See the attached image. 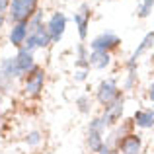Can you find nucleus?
Masks as SVG:
<instances>
[{"label":"nucleus","instance_id":"f257e3e1","mask_svg":"<svg viewBox=\"0 0 154 154\" xmlns=\"http://www.w3.org/2000/svg\"><path fill=\"white\" fill-rule=\"evenodd\" d=\"M35 6H37V0H12L10 20L14 23L27 22V20L35 14Z\"/></svg>","mask_w":154,"mask_h":154},{"label":"nucleus","instance_id":"f03ea898","mask_svg":"<svg viewBox=\"0 0 154 154\" xmlns=\"http://www.w3.org/2000/svg\"><path fill=\"white\" fill-rule=\"evenodd\" d=\"M119 43H121L119 35H115L113 31H103V33H100L98 37H94V39H92L90 47H92V51L109 53V51L117 49V47H119Z\"/></svg>","mask_w":154,"mask_h":154},{"label":"nucleus","instance_id":"7ed1b4c3","mask_svg":"<svg viewBox=\"0 0 154 154\" xmlns=\"http://www.w3.org/2000/svg\"><path fill=\"white\" fill-rule=\"evenodd\" d=\"M51 37H49V31H47V26H41L39 29H35L33 33L27 35L26 43H23V49L33 53L35 49H43V47H49L51 45Z\"/></svg>","mask_w":154,"mask_h":154},{"label":"nucleus","instance_id":"20e7f679","mask_svg":"<svg viewBox=\"0 0 154 154\" xmlns=\"http://www.w3.org/2000/svg\"><path fill=\"white\" fill-rule=\"evenodd\" d=\"M96 98H98V102L103 107L109 105L111 102H115L119 98V88H117L115 80H103V82H100L98 90H96Z\"/></svg>","mask_w":154,"mask_h":154},{"label":"nucleus","instance_id":"39448f33","mask_svg":"<svg viewBox=\"0 0 154 154\" xmlns=\"http://www.w3.org/2000/svg\"><path fill=\"white\" fill-rule=\"evenodd\" d=\"M64 27H66V16L63 12H55L47 22V31L53 43H59L64 35Z\"/></svg>","mask_w":154,"mask_h":154},{"label":"nucleus","instance_id":"423d86ee","mask_svg":"<svg viewBox=\"0 0 154 154\" xmlns=\"http://www.w3.org/2000/svg\"><path fill=\"white\" fill-rule=\"evenodd\" d=\"M43 84H45V72H43V68L35 66L33 70L27 74L26 84H23V90H26L27 96H37L39 92L43 90Z\"/></svg>","mask_w":154,"mask_h":154},{"label":"nucleus","instance_id":"0eeeda50","mask_svg":"<svg viewBox=\"0 0 154 154\" xmlns=\"http://www.w3.org/2000/svg\"><path fill=\"white\" fill-rule=\"evenodd\" d=\"M117 150L121 154H140L143 152V139H140L139 135H135V133H129L119 143Z\"/></svg>","mask_w":154,"mask_h":154},{"label":"nucleus","instance_id":"6e6552de","mask_svg":"<svg viewBox=\"0 0 154 154\" xmlns=\"http://www.w3.org/2000/svg\"><path fill=\"white\" fill-rule=\"evenodd\" d=\"M121 115H123V98H117L115 102H111L109 105H105V111H103V119L105 123H107V127H111V125H115L117 121L121 119Z\"/></svg>","mask_w":154,"mask_h":154},{"label":"nucleus","instance_id":"1a4fd4ad","mask_svg":"<svg viewBox=\"0 0 154 154\" xmlns=\"http://www.w3.org/2000/svg\"><path fill=\"white\" fill-rule=\"evenodd\" d=\"M16 63H18V68H20V72H22V76L23 74H29V72L35 68L33 53H31V51H26L23 47H20L18 55H16Z\"/></svg>","mask_w":154,"mask_h":154},{"label":"nucleus","instance_id":"9d476101","mask_svg":"<svg viewBox=\"0 0 154 154\" xmlns=\"http://www.w3.org/2000/svg\"><path fill=\"white\" fill-rule=\"evenodd\" d=\"M74 23L78 26L80 39H86V35H88V23H90V8H88V6L80 8V10L74 14Z\"/></svg>","mask_w":154,"mask_h":154},{"label":"nucleus","instance_id":"9b49d317","mask_svg":"<svg viewBox=\"0 0 154 154\" xmlns=\"http://www.w3.org/2000/svg\"><path fill=\"white\" fill-rule=\"evenodd\" d=\"M133 123L139 129H152L154 127V111L152 109H139V111H135Z\"/></svg>","mask_w":154,"mask_h":154},{"label":"nucleus","instance_id":"f8f14e48","mask_svg":"<svg viewBox=\"0 0 154 154\" xmlns=\"http://www.w3.org/2000/svg\"><path fill=\"white\" fill-rule=\"evenodd\" d=\"M26 39H27V22L14 23V27L10 29V41H12V45L23 47Z\"/></svg>","mask_w":154,"mask_h":154},{"label":"nucleus","instance_id":"ddd939ff","mask_svg":"<svg viewBox=\"0 0 154 154\" xmlns=\"http://www.w3.org/2000/svg\"><path fill=\"white\" fill-rule=\"evenodd\" d=\"M0 70L4 72V76L10 80H16L22 76V72H20L18 68V63H16V57H8V59H4L2 63H0Z\"/></svg>","mask_w":154,"mask_h":154},{"label":"nucleus","instance_id":"4468645a","mask_svg":"<svg viewBox=\"0 0 154 154\" xmlns=\"http://www.w3.org/2000/svg\"><path fill=\"white\" fill-rule=\"evenodd\" d=\"M88 63H90V66L98 68V70H103L105 66H109V64H111V57H109V53L92 51L90 57H88Z\"/></svg>","mask_w":154,"mask_h":154},{"label":"nucleus","instance_id":"2eb2a0df","mask_svg":"<svg viewBox=\"0 0 154 154\" xmlns=\"http://www.w3.org/2000/svg\"><path fill=\"white\" fill-rule=\"evenodd\" d=\"M86 144H88V148H90V152H100V148L105 144L103 135L102 133H96V131H88Z\"/></svg>","mask_w":154,"mask_h":154},{"label":"nucleus","instance_id":"dca6fc26","mask_svg":"<svg viewBox=\"0 0 154 154\" xmlns=\"http://www.w3.org/2000/svg\"><path fill=\"white\" fill-rule=\"evenodd\" d=\"M152 45H154V31H150V33H146V35H144V39L140 41V45L135 49V53H133V57H131V59L139 60V57L143 55V53H146V51L150 49Z\"/></svg>","mask_w":154,"mask_h":154},{"label":"nucleus","instance_id":"f3484780","mask_svg":"<svg viewBox=\"0 0 154 154\" xmlns=\"http://www.w3.org/2000/svg\"><path fill=\"white\" fill-rule=\"evenodd\" d=\"M105 129H107V123H105L103 117H96V119L90 121V127H88V131H96V133H105Z\"/></svg>","mask_w":154,"mask_h":154},{"label":"nucleus","instance_id":"a211bd4d","mask_svg":"<svg viewBox=\"0 0 154 154\" xmlns=\"http://www.w3.org/2000/svg\"><path fill=\"white\" fill-rule=\"evenodd\" d=\"M152 6H154V0H143V4L139 8V16L140 18H148L152 12Z\"/></svg>","mask_w":154,"mask_h":154},{"label":"nucleus","instance_id":"6ab92c4d","mask_svg":"<svg viewBox=\"0 0 154 154\" xmlns=\"http://www.w3.org/2000/svg\"><path fill=\"white\" fill-rule=\"evenodd\" d=\"M41 140H43V137H41L39 131H33V133H29V135L26 137V143L29 144V146H37V144H41Z\"/></svg>","mask_w":154,"mask_h":154},{"label":"nucleus","instance_id":"aec40b11","mask_svg":"<svg viewBox=\"0 0 154 154\" xmlns=\"http://www.w3.org/2000/svg\"><path fill=\"white\" fill-rule=\"evenodd\" d=\"M76 105H78V109L82 113H88L90 111V98H88V96H80V98L76 100Z\"/></svg>","mask_w":154,"mask_h":154},{"label":"nucleus","instance_id":"412c9836","mask_svg":"<svg viewBox=\"0 0 154 154\" xmlns=\"http://www.w3.org/2000/svg\"><path fill=\"white\" fill-rule=\"evenodd\" d=\"M12 88V80L4 76V72L0 70V92H8Z\"/></svg>","mask_w":154,"mask_h":154},{"label":"nucleus","instance_id":"4be33fe9","mask_svg":"<svg viewBox=\"0 0 154 154\" xmlns=\"http://www.w3.org/2000/svg\"><path fill=\"white\" fill-rule=\"evenodd\" d=\"M88 76V68H78V70L74 72V78L78 80V82H82V80H86Z\"/></svg>","mask_w":154,"mask_h":154},{"label":"nucleus","instance_id":"5701e85b","mask_svg":"<svg viewBox=\"0 0 154 154\" xmlns=\"http://www.w3.org/2000/svg\"><path fill=\"white\" fill-rule=\"evenodd\" d=\"M98 154H113V152H111V146H109V144H103V146L100 148Z\"/></svg>","mask_w":154,"mask_h":154},{"label":"nucleus","instance_id":"b1692460","mask_svg":"<svg viewBox=\"0 0 154 154\" xmlns=\"http://www.w3.org/2000/svg\"><path fill=\"white\" fill-rule=\"evenodd\" d=\"M8 6H10V0H0V14H2Z\"/></svg>","mask_w":154,"mask_h":154},{"label":"nucleus","instance_id":"393cba45","mask_svg":"<svg viewBox=\"0 0 154 154\" xmlns=\"http://www.w3.org/2000/svg\"><path fill=\"white\" fill-rule=\"evenodd\" d=\"M148 96H150V100L154 102V82L150 84V86H148Z\"/></svg>","mask_w":154,"mask_h":154},{"label":"nucleus","instance_id":"a878e982","mask_svg":"<svg viewBox=\"0 0 154 154\" xmlns=\"http://www.w3.org/2000/svg\"><path fill=\"white\" fill-rule=\"evenodd\" d=\"M2 26H4V16L0 14V27H2Z\"/></svg>","mask_w":154,"mask_h":154},{"label":"nucleus","instance_id":"bb28decb","mask_svg":"<svg viewBox=\"0 0 154 154\" xmlns=\"http://www.w3.org/2000/svg\"><path fill=\"white\" fill-rule=\"evenodd\" d=\"M0 115H2V98H0Z\"/></svg>","mask_w":154,"mask_h":154},{"label":"nucleus","instance_id":"cd10ccee","mask_svg":"<svg viewBox=\"0 0 154 154\" xmlns=\"http://www.w3.org/2000/svg\"><path fill=\"white\" fill-rule=\"evenodd\" d=\"M152 111H154V103H152Z\"/></svg>","mask_w":154,"mask_h":154}]
</instances>
